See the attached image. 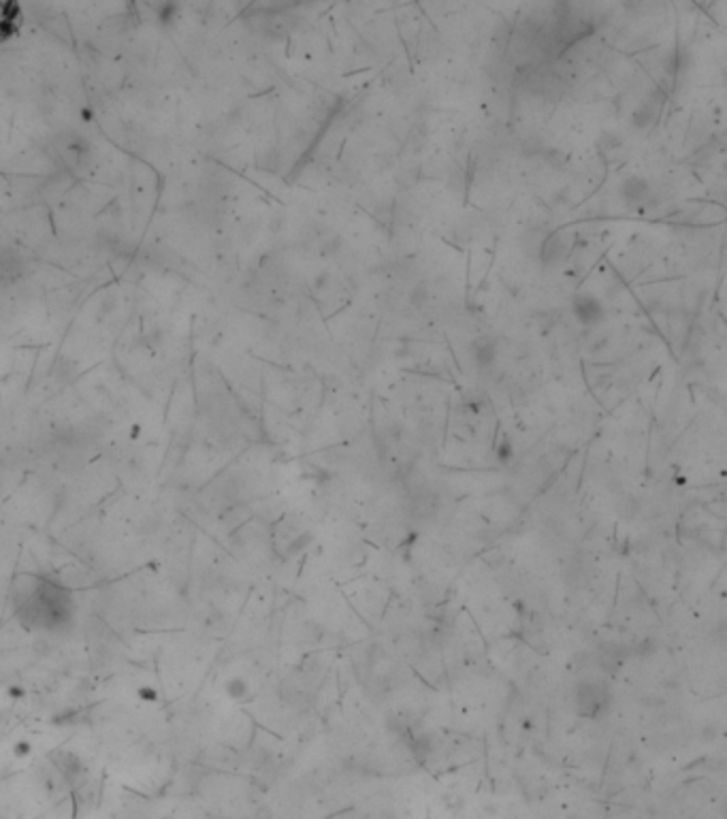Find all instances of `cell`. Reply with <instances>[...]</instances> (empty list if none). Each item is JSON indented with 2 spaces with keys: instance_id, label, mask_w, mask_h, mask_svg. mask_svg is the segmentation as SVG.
Masks as SVG:
<instances>
[{
  "instance_id": "obj_2",
  "label": "cell",
  "mask_w": 727,
  "mask_h": 819,
  "mask_svg": "<svg viewBox=\"0 0 727 819\" xmlns=\"http://www.w3.org/2000/svg\"><path fill=\"white\" fill-rule=\"evenodd\" d=\"M572 314L582 326H593L603 318V305L593 295H578L572 301Z\"/></svg>"
},
{
  "instance_id": "obj_1",
  "label": "cell",
  "mask_w": 727,
  "mask_h": 819,
  "mask_svg": "<svg viewBox=\"0 0 727 819\" xmlns=\"http://www.w3.org/2000/svg\"><path fill=\"white\" fill-rule=\"evenodd\" d=\"M574 702L576 709L586 719H599L605 711L610 709V689L601 680L589 678L580 680L574 689Z\"/></svg>"
},
{
  "instance_id": "obj_4",
  "label": "cell",
  "mask_w": 727,
  "mask_h": 819,
  "mask_svg": "<svg viewBox=\"0 0 727 819\" xmlns=\"http://www.w3.org/2000/svg\"><path fill=\"white\" fill-rule=\"evenodd\" d=\"M24 273V261H22V254L9 250V248H0V284H11L16 280H20Z\"/></svg>"
},
{
  "instance_id": "obj_5",
  "label": "cell",
  "mask_w": 727,
  "mask_h": 819,
  "mask_svg": "<svg viewBox=\"0 0 727 819\" xmlns=\"http://www.w3.org/2000/svg\"><path fill=\"white\" fill-rule=\"evenodd\" d=\"M469 353L478 367H491L497 359V341L493 337H478L471 341Z\"/></svg>"
},
{
  "instance_id": "obj_3",
  "label": "cell",
  "mask_w": 727,
  "mask_h": 819,
  "mask_svg": "<svg viewBox=\"0 0 727 819\" xmlns=\"http://www.w3.org/2000/svg\"><path fill=\"white\" fill-rule=\"evenodd\" d=\"M619 194L623 201L632 203V205H640L649 199L651 194V184L646 177L642 175H627L625 179H621L619 184Z\"/></svg>"
}]
</instances>
